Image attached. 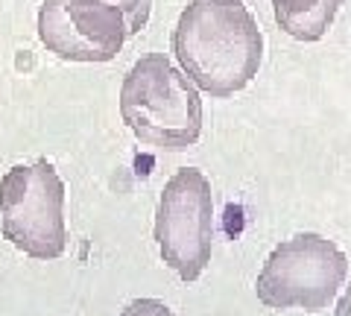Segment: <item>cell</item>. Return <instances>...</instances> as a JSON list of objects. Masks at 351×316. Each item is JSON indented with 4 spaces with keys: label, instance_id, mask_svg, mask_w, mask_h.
<instances>
[{
    "label": "cell",
    "instance_id": "1",
    "mask_svg": "<svg viewBox=\"0 0 351 316\" xmlns=\"http://www.w3.org/2000/svg\"><path fill=\"white\" fill-rule=\"evenodd\" d=\"M173 53L196 88L226 100L258 76L263 32L243 0H191L173 29Z\"/></svg>",
    "mask_w": 351,
    "mask_h": 316
},
{
    "label": "cell",
    "instance_id": "2",
    "mask_svg": "<svg viewBox=\"0 0 351 316\" xmlns=\"http://www.w3.org/2000/svg\"><path fill=\"white\" fill-rule=\"evenodd\" d=\"M120 117L141 144L182 152L202 135V100L196 85L164 53L141 56L120 88Z\"/></svg>",
    "mask_w": 351,
    "mask_h": 316
},
{
    "label": "cell",
    "instance_id": "3",
    "mask_svg": "<svg viewBox=\"0 0 351 316\" xmlns=\"http://www.w3.org/2000/svg\"><path fill=\"white\" fill-rule=\"evenodd\" d=\"M149 12L152 0H44L38 38L64 62H112Z\"/></svg>",
    "mask_w": 351,
    "mask_h": 316
},
{
    "label": "cell",
    "instance_id": "4",
    "mask_svg": "<svg viewBox=\"0 0 351 316\" xmlns=\"http://www.w3.org/2000/svg\"><path fill=\"white\" fill-rule=\"evenodd\" d=\"M0 232L36 260L64 252V182L47 158L18 165L0 179Z\"/></svg>",
    "mask_w": 351,
    "mask_h": 316
},
{
    "label": "cell",
    "instance_id": "5",
    "mask_svg": "<svg viewBox=\"0 0 351 316\" xmlns=\"http://www.w3.org/2000/svg\"><path fill=\"white\" fill-rule=\"evenodd\" d=\"M348 276V258L334 241L319 234H295L278 243L258 276V299L272 311L331 308Z\"/></svg>",
    "mask_w": 351,
    "mask_h": 316
},
{
    "label": "cell",
    "instance_id": "6",
    "mask_svg": "<svg viewBox=\"0 0 351 316\" xmlns=\"http://www.w3.org/2000/svg\"><path fill=\"white\" fill-rule=\"evenodd\" d=\"M156 241L161 258L182 281H196L211 264L214 246V199L202 170L184 167L167 179L158 196Z\"/></svg>",
    "mask_w": 351,
    "mask_h": 316
},
{
    "label": "cell",
    "instance_id": "7",
    "mask_svg": "<svg viewBox=\"0 0 351 316\" xmlns=\"http://www.w3.org/2000/svg\"><path fill=\"white\" fill-rule=\"evenodd\" d=\"M346 0H272L278 27L295 41H319Z\"/></svg>",
    "mask_w": 351,
    "mask_h": 316
},
{
    "label": "cell",
    "instance_id": "8",
    "mask_svg": "<svg viewBox=\"0 0 351 316\" xmlns=\"http://www.w3.org/2000/svg\"><path fill=\"white\" fill-rule=\"evenodd\" d=\"M117 316H176V313L158 299H138V302L126 304Z\"/></svg>",
    "mask_w": 351,
    "mask_h": 316
}]
</instances>
